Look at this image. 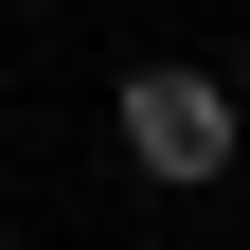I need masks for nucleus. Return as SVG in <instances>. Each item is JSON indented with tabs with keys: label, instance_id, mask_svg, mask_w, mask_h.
<instances>
[{
	"label": "nucleus",
	"instance_id": "2",
	"mask_svg": "<svg viewBox=\"0 0 250 250\" xmlns=\"http://www.w3.org/2000/svg\"><path fill=\"white\" fill-rule=\"evenodd\" d=\"M232 107H250V36H232Z\"/></svg>",
	"mask_w": 250,
	"mask_h": 250
},
{
	"label": "nucleus",
	"instance_id": "1",
	"mask_svg": "<svg viewBox=\"0 0 250 250\" xmlns=\"http://www.w3.org/2000/svg\"><path fill=\"white\" fill-rule=\"evenodd\" d=\"M232 143H250L232 72H179V54H143V72H125V161L161 179V197H197V179H232Z\"/></svg>",
	"mask_w": 250,
	"mask_h": 250
},
{
	"label": "nucleus",
	"instance_id": "4",
	"mask_svg": "<svg viewBox=\"0 0 250 250\" xmlns=\"http://www.w3.org/2000/svg\"><path fill=\"white\" fill-rule=\"evenodd\" d=\"M232 250H250V232H232Z\"/></svg>",
	"mask_w": 250,
	"mask_h": 250
},
{
	"label": "nucleus",
	"instance_id": "3",
	"mask_svg": "<svg viewBox=\"0 0 250 250\" xmlns=\"http://www.w3.org/2000/svg\"><path fill=\"white\" fill-rule=\"evenodd\" d=\"M0 250H18V232H0Z\"/></svg>",
	"mask_w": 250,
	"mask_h": 250
}]
</instances>
